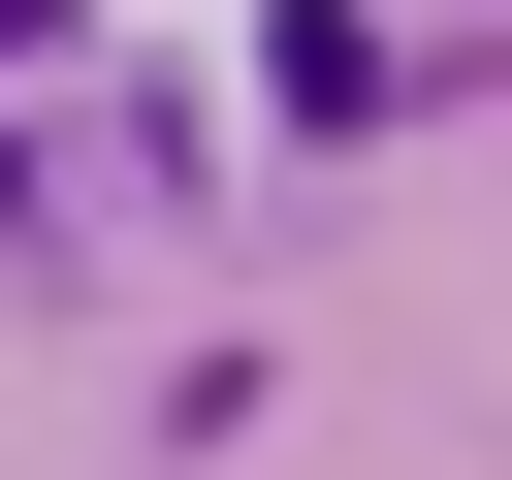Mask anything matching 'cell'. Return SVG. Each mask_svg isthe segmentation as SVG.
I'll return each instance as SVG.
<instances>
[{
	"label": "cell",
	"instance_id": "obj_1",
	"mask_svg": "<svg viewBox=\"0 0 512 480\" xmlns=\"http://www.w3.org/2000/svg\"><path fill=\"white\" fill-rule=\"evenodd\" d=\"M256 96H288V128H416V64H384L352 0H288V32H256Z\"/></svg>",
	"mask_w": 512,
	"mask_h": 480
}]
</instances>
